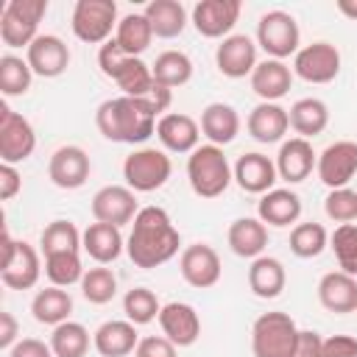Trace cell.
<instances>
[{
    "instance_id": "obj_1",
    "label": "cell",
    "mask_w": 357,
    "mask_h": 357,
    "mask_svg": "<svg viewBox=\"0 0 357 357\" xmlns=\"http://www.w3.org/2000/svg\"><path fill=\"white\" fill-rule=\"evenodd\" d=\"M181 237L176 231V226L170 223V215L162 206H145L137 212L134 223H131V234H128V257L137 268H156L165 265L167 259H173L178 254Z\"/></svg>"
},
{
    "instance_id": "obj_2",
    "label": "cell",
    "mask_w": 357,
    "mask_h": 357,
    "mask_svg": "<svg viewBox=\"0 0 357 357\" xmlns=\"http://www.w3.org/2000/svg\"><path fill=\"white\" fill-rule=\"evenodd\" d=\"M156 114L159 109L153 106L151 98H109L98 106L95 112V123L98 131L112 139V142H145L153 131H156Z\"/></svg>"
},
{
    "instance_id": "obj_3",
    "label": "cell",
    "mask_w": 357,
    "mask_h": 357,
    "mask_svg": "<svg viewBox=\"0 0 357 357\" xmlns=\"http://www.w3.org/2000/svg\"><path fill=\"white\" fill-rule=\"evenodd\" d=\"M98 64H100V73L106 78H112L123 89V95H128V98H148L151 95V89H153V73H151V67L139 56L123 53L114 39H109V42L100 45Z\"/></svg>"
},
{
    "instance_id": "obj_4",
    "label": "cell",
    "mask_w": 357,
    "mask_h": 357,
    "mask_svg": "<svg viewBox=\"0 0 357 357\" xmlns=\"http://www.w3.org/2000/svg\"><path fill=\"white\" fill-rule=\"evenodd\" d=\"M187 178L195 195L201 198H218L231 184L234 173L218 145H201L187 159Z\"/></svg>"
},
{
    "instance_id": "obj_5",
    "label": "cell",
    "mask_w": 357,
    "mask_h": 357,
    "mask_svg": "<svg viewBox=\"0 0 357 357\" xmlns=\"http://www.w3.org/2000/svg\"><path fill=\"white\" fill-rule=\"evenodd\" d=\"M301 329L287 312H265L254 321L251 349L254 357H293Z\"/></svg>"
},
{
    "instance_id": "obj_6",
    "label": "cell",
    "mask_w": 357,
    "mask_h": 357,
    "mask_svg": "<svg viewBox=\"0 0 357 357\" xmlns=\"http://www.w3.org/2000/svg\"><path fill=\"white\" fill-rule=\"evenodd\" d=\"M47 11V0H11L0 17V39L8 47H28Z\"/></svg>"
},
{
    "instance_id": "obj_7",
    "label": "cell",
    "mask_w": 357,
    "mask_h": 357,
    "mask_svg": "<svg viewBox=\"0 0 357 357\" xmlns=\"http://www.w3.org/2000/svg\"><path fill=\"white\" fill-rule=\"evenodd\" d=\"M170 156L156 148H142L126 156L123 162V178L134 192H153L170 178Z\"/></svg>"
},
{
    "instance_id": "obj_8",
    "label": "cell",
    "mask_w": 357,
    "mask_h": 357,
    "mask_svg": "<svg viewBox=\"0 0 357 357\" xmlns=\"http://www.w3.org/2000/svg\"><path fill=\"white\" fill-rule=\"evenodd\" d=\"M73 33L86 42H109L112 28L117 25V3L114 0H78L73 8Z\"/></svg>"
},
{
    "instance_id": "obj_9",
    "label": "cell",
    "mask_w": 357,
    "mask_h": 357,
    "mask_svg": "<svg viewBox=\"0 0 357 357\" xmlns=\"http://www.w3.org/2000/svg\"><path fill=\"white\" fill-rule=\"evenodd\" d=\"M298 22L287 11H268L257 22V42L271 59H284L298 50Z\"/></svg>"
},
{
    "instance_id": "obj_10",
    "label": "cell",
    "mask_w": 357,
    "mask_h": 357,
    "mask_svg": "<svg viewBox=\"0 0 357 357\" xmlns=\"http://www.w3.org/2000/svg\"><path fill=\"white\" fill-rule=\"evenodd\" d=\"M36 148V134L31 123L11 112L6 100H0V159L3 165H17L25 162Z\"/></svg>"
},
{
    "instance_id": "obj_11",
    "label": "cell",
    "mask_w": 357,
    "mask_h": 357,
    "mask_svg": "<svg viewBox=\"0 0 357 357\" xmlns=\"http://www.w3.org/2000/svg\"><path fill=\"white\" fill-rule=\"evenodd\" d=\"M296 75L310 84H329L340 73V50L329 42H312L296 53Z\"/></svg>"
},
{
    "instance_id": "obj_12",
    "label": "cell",
    "mask_w": 357,
    "mask_h": 357,
    "mask_svg": "<svg viewBox=\"0 0 357 357\" xmlns=\"http://www.w3.org/2000/svg\"><path fill=\"white\" fill-rule=\"evenodd\" d=\"M178 271L184 276V282L190 287H198V290H206L212 284H218L220 279V257L212 245L206 243H192L181 251L178 257Z\"/></svg>"
},
{
    "instance_id": "obj_13",
    "label": "cell",
    "mask_w": 357,
    "mask_h": 357,
    "mask_svg": "<svg viewBox=\"0 0 357 357\" xmlns=\"http://www.w3.org/2000/svg\"><path fill=\"white\" fill-rule=\"evenodd\" d=\"M318 178L329 190H340L351 181L357 173V142L351 139H337L332 142L321 156H318Z\"/></svg>"
},
{
    "instance_id": "obj_14",
    "label": "cell",
    "mask_w": 357,
    "mask_h": 357,
    "mask_svg": "<svg viewBox=\"0 0 357 357\" xmlns=\"http://www.w3.org/2000/svg\"><path fill=\"white\" fill-rule=\"evenodd\" d=\"M137 198H134V190L131 187H117V184H109L103 190L95 192L92 198V215L98 223H109V226H123V223H131L137 218Z\"/></svg>"
},
{
    "instance_id": "obj_15",
    "label": "cell",
    "mask_w": 357,
    "mask_h": 357,
    "mask_svg": "<svg viewBox=\"0 0 357 357\" xmlns=\"http://www.w3.org/2000/svg\"><path fill=\"white\" fill-rule=\"evenodd\" d=\"M89 170H92L89 156L78 145H61L59 151H53L50 165H47L50 181L61 190H78L89 178Z\"/></svg>"
},
{
    "instance_id": "obj_16",
    "label": "cell",
    "mask_w": 357,
    "mask_h": 357,
    "mask_svg": "<svg viewBox=\"0 0 357 357\" xmlns=\"http://www.w3.org/2000/svg\"><path fill=\"white\" fill-rule=\"evenodd\" d=\"M240 17V0H201L192 8V25L201 36H226Z\"/></svg>"
},
{
    "instance_id": "obj_17",
    "label": "cell",
    "mask_w": 357,
    "mask_h": 357,
    "mask_svg": "<svg viewBox=\"0 0 357 357\" xmlns=\"http://www.w3.org/2000/svg\"><path fill=\"white\" fill-rule=\"evenodd\" d=\"M215 64L226 78H243L257 67V45L245 33L226 36L215 50Z\"/></svg>"
},
{
    "instance_id": "obj_18",
    "label": "cell",
    "mask_w": 357,
    "mask_h": 357,
    "mask_svg": "<svg viewBox=\"0 0 357 357\" xmlns=\"http://www.w3.org/2000/svg\"><path fill=\"white\" fill-rule=\"evenodd\" d=\"M159 326L165 332V337L173 343V346H192L201 335V318L198 312L184 304V301H170L162 307L159 312Z\"/></svg>"
},
{
    "instance_id": "obj_19",
    "label": "cell",
    "mask_w": 357,
    "mask_h": 357,
    "mask_svg": "<svg viewBox=\"0 0 357 357\" xmlns=\"http://www.w3.org/2000/svg\"><path fill=\"white\" fill-rule=\"evenodd\" d=\"M28 64L36 75L56 78L70 67V47L59 36L42 33L28 45Z\"/></svg>"
},
{
    "instance_id": "obj_20",
    "label": "cell",
    "mask_w": 357,
    "mask_h": 357,
    "mask_svg": "<svg viewBox=\"0 0 357 357\" xmlns=\"http://www.w3.org/2000/svg\"><path fill=\"white\" fill-rule=\"evenodd\" d=\"M198 131H201V126L190 114H178V112L162 114L156 123L159 142L173 153H192L198 148V137H201Z\"/></svg>"
},
{
    "instance_id": "obj_21",
    "label": "cell",
    "mask_w": 357,
    "mask_h": 357,
    "mask_svg": "<svg viewBox=\"0 0 357 357\" xmlns=\"http://www.w3.org/2000/svg\"><path fill=\"white\" fill-rule=\"evenodd\" d=\"M315 165H318V159H315V151H312L310 139L293 137V139H287V142L279 148L276 173H279L284 181H290V184L304 181V178L312 173Z\"/></svg>"
},
{
    "instance_id": "obj_22",
    "label": "cell",
    "mask_w": 357,
    "mask_h": 357,
    "mask_svg": "<svg viewBox=\"0 0 357 357\" xmlns=\"http://www.w3.org/2000/svg\"><path fill=\"white\" fill-rule=\"evenodd\" d=\"M290 84H293L290 67L279 59H265L251 73V89L262 98V103H273L284 98L290 92Z\"/></svg>"
},
{
    "instance_id": "obj_23",
    "label": "cell",
    "mask_w": 357,
    "mask_h": 357,
    "mask_svg": "<svg viewBox=\"0 0 357 357\" xmlns=\"http://www.w3.org/2000/svg\"><path fill=\"white\" fill-rule=\"evenodd\" d=\"M318 298L324 304V310L346 315L357 310V282L354 276L343 273V271H332L318 282Z\"/></svg>"
},
{
    "instance_id": "obj_24",
    "label": "cell",
    "mask_w": 357,
    "mask_h": 357,
    "mask_svg": "<svg viewBox=\"0 0 357 357\" xmlns=\"http://www.w3.org/2000/svg\"><path fill=\"white\" fill-rule=\"evenodd\" d=\"M92 343L100 357H126L137 349L139 335L131 321H106L98 326Z\"/></svg>"
},
{
    "instance_id": "obj_25",
    "label": "cell",
    "mask_w": 357,
    "mask_h": 357,
    "mask_svg": "<svg viewBox=\"0 0 357 357\" xmlns=\"http://www.w3.org/2000/svg\"><path fill=\"white\" fill-rule=\"evenodd\" d=\"M234 178L245 192H271L276 181V165L262 153H243L234 165Z\"/></svg>"
},
{
    "instance_id": "obj_26",
    "label": "cell",
    "mask_w": 357,
    "mask_h": 357,
    "mask_svg": "<svg viewBox=\"0 0 357 357\" xmlns=\"http://www.w3.org/2000/svg\"><path fill=\"white\" fill-rule=\"evenodd\" d=\"M290 128V117H287V109L276 106V103H259L251 109L248 114V134L257 139V142H279L284 137V131Z\"/></svg>"
},
{
    "instance_id": "obj_27",
    "label": "cell",
    "mask_w": 357,
    "mask_h": 357,
    "mask_svg": "<svg viewBox=\"0 0 357 357\" xmlns=\"http://www.w3.org/2000/svg\"><path fill=\"white\" fill-rule=\"evenodd\" d=\"M259 220L268 226H290L301 215V198L293 190H271L259 198Z\"/></svg>"
},
{
    "instance_id": "obj_28",
    "label": "cell",
    "mask_w": 357,
    "mask_h": 357,
    "mask_svg": "<svg viewBox=\"0 0 357 357\" xmlns=\"http://www.w3.org/2000/svg\"><path fill=\"white\" fill-rule=\"evenodd\" d=\"M39 271H42V268H39V254H36V248L28 245L25 240H20L14 259H11L6 268H0V276H3V284H6V287H11V290H28V287L36 284Z\"/></svg>"
},
{
    "instance_id": "obj_29",
    "label": "cell",
    "mask_w": 357,
    "mask_h": 357,
    "mask_svg": "<svg viewBox=\"0 0 357 357\" xmlns=\"http://www.w3.org/2000/svg\"><path fill=\"white\" fill-rule=\"evenodd\" d=\"M229 245L237 257L257 259L268 245V229L257 218H237L229 226Z\"/></svg>"
},
{
    "instance_id": "obj_30",
    "label": "cell",
    "mask_w": 357,
    "mask_h": 357,
    "mask_svg": "<svg viewBox=\"0 0 357 357\" xmlns=\"http://www.w3.org/2000/svg\"><path fill=\"white\" fill-rule=\"evenodd\" d=\"M201 131L212 145H226L240 131V117L229 103H209L201 112Z\"/></svg>"
},
{
    "instance_id": "obj_31",
    "label": "cell",
    "mask_w": 357,
    "mask_h": 357,
    "mask_svg": "<svg viewBox=\"0 0 357 357\" xmlns=\"http://www.w3.org/2000/svg\"><path fill=\"white\" fill-rule=\"evenodd\" d=\"M287 284V273L279 259L257 257L248 268V287L257 298H276Z\"/></svg>"
},
{
    "instance_id": "obj_32",
    "label": "cell",
    "mask_w": 357,
    "mask_h": 357,
    "mask_svg": "<svg viewBox=\"0 0 357 357\" xmlns=\"http://www.w3.org/2000/svg\"><path fill=\"white\" fill-rule=\"evenodd\" d=\"M81 245H84V251L95 262L106 265V262H114L120 257V251H123V234H120L117 226H109V223H98L95 220V223L86 226Z\"/></svg>"
},
{
    "instance_id": "obj_33",
    "label": "cell",
    "mask_w": 357,
    "mask_h": 357,
    "mask_svg": "<svg viewBox=\"0 0 357 357\" xmlns=\"http://www.w3.org/2000/svg\"><path fill=\"white\" fill-rule=\"evenodd\" d=\"M287 117H290V128H293L301 139H310V137H318V134L326 128V123H329V109H326V103L318 100V98H301V100H296V103L290 106Z\"/></svg>"
},
{
    "instance_id": "obj_34",
    "label": "cell",
    "mask_w": 357,
    "mask_h": 357,
    "mask_svg": "<svg viewBox=\"0 0 357 357\" xmlns=\"http://www.w3.org/2000/svg\"><path fill=\"white\" fill-rule=\"evenodd\" d=\"M142 14L148 17V22L153 28V36H159V39H173L187 25V11L178 0H153V3L145 6Z\"/></svg>"
},
{
    "instance_id": "obj_35",
    "label": "cell",
    "mask_w": 357,
    "mask_h": 357,
    "mask_svg": "<svg viewBox=\"0 0 357 357\" xmlns=\"http://www.w3.org/2000/svg\"><path fill=\"white\" fill-rule=\"evenodd\" d=\"M31 312L39 324H47V326H59L70 318L73 312V298L67 290L61 287H45L33 296L31 301Z\"/></svg>"
},
{
    "instance_id": "obj_36",
    "label": "cell",
    "mask_w": 357,
    "mask_h": 357,
    "mask_svg": "<svg viewBox=\"0 0 357 357\" xmlns=\"http://www.w3.org/2000/svg\"><path fill=\"white\" fill-rule=\"evenodd\" d=\"M153 39V28L148 22L145 14H126L120 22H117V33H114V42L120 45L123 53L128 56H139Z\"/></svg>"
},
{
    "instance_id": "obj_37",
    "label": "cell",
    "mask_w": 357,
    "mask_h": 357,
    "mask_svg": "<svg viewBox=\"0 0 357 357\" xmlns=\"http://www.w3.org/2000/svg\"><path fill=\"white\" fill-rule=\"evenodd\" d=\"M151 73H153L156 84L173 89V86H181V84H187L192 78V61L181 50H165L151 64Z\"/></svg>"
},
{
    "instance_id": "obj_38",
    "label": "cell",
    "mask_w": 357,
    "mask_h": 357,
    "mask_svg": "<svg viewBox=\"0 0 357 357\" xmlns=\"http://www.w3.org/2000/svg\"><path fill=\"white\" fill-rule=\"evenodd\" d=\"M50 349L56 357H84L89 351V332L75 321H64L53 329Z\"/></svg>"
},
{
    "instance_id": "obj_39",
    "label": "cell",
    "mask_w": 357,
    "mask_h": 357,
    "mask_svg": "<svg viewBox=\"0 0 357 357\" xmlns=\"http://www.w3.org/2000/svg\"><path fill=\"white\" fill-rule=\"evenodd\" d=\"M39 243H42V254L50 257V254H61V251H78L84 243V234H78L75 223H70V220H53L45 226Z\"/></svg>"
},
{
    "instance_id": "obj_40",
    "label": "cell",
    "mask_w": 357,
    "mask_h": 357,
    "mask_svg": "<svg viewBox=\"0 0 357 357\" xmlns=\"http://www.w3.org/2000/svg\"><path fill=\"white\" fill-rule=\"evenodd\" d=\"M45 273L53 282V287H70V284L81 282L84 268H81L78 251H61V254L45 257Z\"/></svg>"
},
{
    "instance_id": "obj_41",
    "label": "cell",
    "mask_w": 357,
    "mask_h": 357,
    "mask_svg": "<svg viewBox=\"0 0 357 357\" xmlns=\"http://www.w3.org/2000/svg\"><path fill=\"white\" fill-rule=\"evenodd\" d=\"M329 243V234L321 223H298L293 231H290V251L301 259H312L318 257Z\"/></svg>"
},
{
    "instance_id": "obj_42",
    "label": "cell",
    "mask_w": 357,
    "mask_h": 357,
    "mask_svg": "<svg viewBox=\"0 0 357 357\" xmlns=\"http://www.w3.org/2000/svg\"><path fill=\"white\" fill-rule=\"evenodd\" d=\"M123 312L126 318L134 324V326H142V324H151L153 318H159L162 307H159V298L153 290L148 287H134L126 293L123 298Z\"/></svg>"
},
{
    "instance_id": "obj_43",
    "label": "cell",
    "mask_w": 357,
    "mask_h": 357,
    "mask_svg": "<svg viewBox=\"0 0 357 357\" xmlns=\"http://www.w3.org/2000/svg\"><path fill=\"white\" fill-rule=\"evenodd\" d=\"M31 64L17 59V56H0V92L6 98L11 95H25L31 89Z\"/></svg>"
},
{
    "instance_id": "obj_44",
    "label": "cell",
    "mask_w": 357,
    "mask_h": 357,
    "mask_svg": "<svg viewBox=\"0 0 357 357\" xmlns=\"http://www.w3.org/2000/svg\"><path fill=\"white\" fill-rule=\"evenodd\" d=\"M81 293L89 304H106L117 293V276L109 268H89L81 279Z\"/></svg>"
},
{
    "instance_id": "obj_45",
    "label": "cell",
    "mask_w": 357,
    "mask_h": 357,
    "mask_svg": "<svg viewBox=\"0 0 357 357\" xmlns=\"http://www.w3.org/2000/svg\"><path fill=\"white\" fill-rule=\"evenodd\" d=\"M332 251L343 268V273L357 276V226L354 223H340L335 229V234L329 237Z\"/></svg>"
},
{
    "instance_id": "obj_46",
    "label": "cell",
    "mask_w": 357,
    "mask_h": 357,
    "mask_svg": "<svg viewBox=\"0 0 357 357\" xmlns=\"http://www.w3.org/2000/svg\"><path fill=\"white\" fill-rule=\"evenodd\" d=\"M324 209L335 223H351L357 218V192L349 187L332 190L324 201Z\"/></svg>"
},
{
    "instance_id": "obj_47",
    "label": "cell",
    "mask_w": 357,
    "mask_h": 357,
    "mask_svg": "<svg viewBox=\"0 0 357 357\" xmlns=\"http://www.w3.org/2000/svg\"><path fill=\"white\" fill-rule=\"evenodd\" d=\"M134 357H176V346L167 337H142L134 349Z\"/></svg>"
},
{
    "instance_id": "obj_48",
    "label": "cell",
    "mask_w": 357,
    "mask_h": 357,
    "mask_svg": "<svg viewBox=\"0 0 357 357\" xmlns=\"http://www.w3.org/2000/svg\"><path fill=\"white\" fill-rule=\"evenodd\" d=\"M324 357H357V340L351 335H332L324 340Z\"/></svg>"
},
{
    "instance_id": "obj_49",
    "label": "cell",
    "mask_w": 357,
    "mask_h": 357,
    "mask_svg": "<svg viewBox=\"0 0 357 357\" xmlns=\"http://www.w3.org/2000/svg\"><path fill=\"white\" fill-rule=\"evenodd\" d=\"M293 357H324V337L312 329H301Z\"/></svg>"
},
{
    "instance_id": "obj_50",
    "label": "cell",
    "mask_w": 357,
    "mask_h": 357,
    "mask_svg": "<svg viewBox=\"0 0 357 357\" xmlns=\"http://www.w3.org/2000/svg\"><path fill=\"white\" fill-rule=\"evenodd\" d=\"M8 357H56L50 346H45L36 337H22L20 343H14V349L8 351Z\"/></svg>"
},
{
    "instance_id": "obj_51",
    "label": "cell",
    "mask_w": 357,
    "mask_h": 357,
    "mask_svg": "<svg viewBox=\"0 0 357 357\" xmlns=\"http://www.w3.org/2000/svg\"><path fill=\"white\" fill-rule=\"evenodd\" d=\"M22 187V178L14 165H0V201H11Z\"/></svg>"
},
{
    "instance_id": "obj_52",
    "label": "cell",
    "mask_w": 357,
    "mask_h": 357,
    "mask_svg": "<svg viewBox=\"0 0 357 357\" xmlns=\"http://www.w3.org/2000/svg\"><path fill=\"white\" fill-rule=\"evenodd\" d=\"M20 335V326H17V318L11 312H0V349H14V340Z\"/></svg>"
},
{
    "instance_id": "obj_53",
    "label": "cell",
    "mask_w": 357,
    "mask_h": 357,
    "mask_svg": "<svg viewBox=\"0 0 357 357\" xmlns=\"http://www.w3.org/2000/svg\"><path fill=\"white\" fill-rule=\"evenodd\" d=\"M14 254H17V240H11L8 229L3 226L0 229V268H6L14 259Z\"/></svg>"
},
{
    "instance_id": "obj_54",
    "label": "cell",
    "mask_w": 357,
    "mask_h": 357,
    "mask_svg": "<svg viewBox=\"0 0 357 357\" xmlns=\"http://www.w3.org/2000/svg\"><path fill=\"white\" fill-rule=\"evenodd\" d=\"M151 100H153V106L159 109V112H165L167 106H170V100H173V89H167V86H162V84H156L153 81V89H151V95H148Z\"/></svg>"
},
{
    "instance_id": "obj_55",
    "label": "cell",
    "mask_w": 357,
    "mask_h": 357,
    "mask_svg": "<svg viewBox=\"0 0 357 357\" xmlns=\"http://www.w3.org/2000/svg\"><path fill=\"white\" fill-rule=\"evenodd\" d=\"M340 14H346L349 20H357V0H337Z\"/></svg>"
}]
</instances>
